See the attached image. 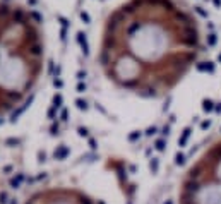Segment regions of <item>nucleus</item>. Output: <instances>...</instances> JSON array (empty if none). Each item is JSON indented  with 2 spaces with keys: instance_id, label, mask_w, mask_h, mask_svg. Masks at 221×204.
I'll use <instances>...</instances> for the list:
<instances>
[{
  "instance_id": "obj_14",
  "label": "nucleus",
  "mask_w": 221,
  "mask_h": 204,
  "mask_svg": "<svg viewBox=\"0 0 221 204\" xmlns=\"http://www.w3.org/2000/svg\"><path fill=\"white\" fill-rule=\"evenodd\" d=\"M151 168H153V170H156V168H158V161H156V160H153V161H151Z\"/></svg>"
},
{
  "instance_id": "obj_18",
  "label": "nucleus",
  "mask_w": 221,
  "mask_h": 204,
  "mask_svg": "<svg viewBox=\"0 0 221 204\" xmlns=\"http://www.w3.org/2000/svg\"><path fill=\"white\" fill-rule=\"evenodd\" d=\"M156 149H163V141H158V143H156Z\"/></svg>"
},
{
  "instance_id": "obj_17",
  "label": "nucleus",
  "mask_w": 221,
  "mask_h": 204,
  "mask_svg": "<svg viewBox=\"0 0 221 204\" xmlns=\"http://www.w3.org/2000/svg\"><path fill=\"white\" fill-rule=\"evenodd\" d=\"M89 146L93 149H96V143H94V139H89Z\"/></svg>"
},
{
  "instance_id": "obj_19",
  "label": "nucleus",
  "mask_w": 221,
  "mask_h": 204,
  "mask_svg": "<svg viewBox=\"0 0 221 204\" xmlns=\"http://www.w3.org/2000/svg\"><path fill=\"white\" fill-rule=\"evenodd\" d=\"M81 204H91V201H88V199H81Z\"/></svg>"
},
{
  "instance_id": "obj_10",
  "label": "nucleus",
  "mask_w": 221,
  "mask_h": 204,
  "mask_svg": "<svg viewBox=\"0 0 221 204\" xmlns=\"http://www.w3.org/2000/svg\"><path fill=\"white\" fill-rule=\"evenodd\" d=\"M50 131H51V134H58V123H53L50 127Z\"/></svg>"
},
{
  "instance_id": "obj_21",
  "label": "nucleus",
  "mask_w": 221,
  "mask_h": 204,
  "mask_svg": "<svg viewBox=\"0 0 221 204\" xmlns=\"http://www.w3.org/2000/svg\"><path fill=\"white\" fill-rule=\"evenodd\" d=\"M98 204H103V203H98Z\"/></svg>"
},
{
  "instance_id": "obj_12",
  "label": "nucleus",
  "mask_w": 221,
  "mask_h": 204,
  "mask_svg": "<svg viewBox=\"0 0 221 204\" xmlns=\"http://www.w3.org/2000/svg\"><path fill=\"white\" fill-rule=\"evenodd\" d=\"M137 137H139V132H134V134H130V136H129V139H130V141H135Z\"/></svg>"
},
{
  "instance_id": "obj_11",
  "label": "nucleus",
  "mask_w": 221,
  "mask_h": 204,
  "mask_svg": "<svg viewBox=\"0 0 221 204\" xmlns=\"http://www.w3.org/2000/svg\"><path fill=\"white\" fill-rule=\"evenodd\" d=\"M77 106H79L81 110H82V108H86V101H82V100H77Z\"/></svg>"
},
{
  "instance_id": "obj_3",
  "label": "nucleus",
  "mask_w": 221,
  "mask_h": 204,
  "mask_svg": "<svg viewBox=\"0 0 221 204\" xmlns=\"http://www.w3.org/2000/svg\"><path fill=\"white\" fill-rule=\"evenodd\" d=\"M33 98H34V96H31L29 100H28V101L24 103V105L21 106V108H19V110H17V112H14V113H12V122H14V120H16V118H17V117H19V115H21V113H22V112H24V110H26V108H28V106H29V105H31V101H33Z\"/></svg>"
},
{
  "instance_id": "obj_20",
  "label": "nucleus",
  "mask_w": 221,
  "mask_h": 204,
  "mask_svg": "<svg viewBox=\"0 0 221 204\" xmlns=\"http://www.w3.org/2000/svg\"><path fill=\"white\" fill-rule=\"evenodd\" d=\"M166 204H171V201H168V203H166Z\"/></svg>"
},
{
  "instance_id": "obj_15",
  "label": "nucleus",
  "mask_w": 221,
  "mask_h": 204,
  "mask_svg": "<svg viewBox=\"0 0 221 204\" xmlns=\"http://www.w3.org/2000/svg\"><path fill=\"white\" fill-rule=\"evenodd\" d=\"M79 134H81V136H84V137H86V136H88V131H86V129H82V127H81V129H79Z\"/></svg>"
},
{
  "instance_id": "obj_7",
  "label": "nucleus",
  "mask_w": 221,
  "mask_h": 204,
  "mask_svg": "<svg viewBox=\"0 0 221 204\" xmlns=\"http://www.w3.org/2000/svg\"><path fill=\"white\" fill-rule=\"evenodd\" d=\"M7 199H9V197H7L5 192H0V204H7Z\"/></svg>"
},
{
  "instance_id": "obj_16",
  "label": "nucleus",
  "mask_w": 221,
  "mask_h": 204,
  "mask_svg": "<svg viewBox=\"0 0 221 204\" xmlns=\"http://www.w3.org/2000/svg\"><path fill=\"white\" fill-rule=\"evenodd\" d=\"M48 117H50V118H53V117H55V106H53L50 112H48Z\"/></svg>"
},
{
  "instance_id": "obj_9",
  "label": "nucleus",
  "mask_w": 221,
  "mask_h": 204,
  "mask_svg": "<svg viewBox=\"0 0 221 204\" xmlns=\"http://www.w3.org/2000/svg\"><path fill=\"white\" fill-rule=\"evenodd\" d=\"M67 115H69L67 110H62V113H60V120L62 122H67Z\"/></svg>"
},
{
  "instance_id": "obj_4",
  "label": "nucleus",
  "mask_w": 221,
  "mask_h": 204,
  "mask_svg": "<svg viewBox=\"0 0 221 204\" xmlns=\"http://www.w3.org/2000/svg\"><path fill=\"white\" fill-rule=\"evenodd\" d=\"M67 154H69V148L63 146V148H60L58 151H55V160H63Z\"/></svg>"
},
{
  "instance_id": "obj_5",
  "label": "nucleus",
  "mask_w": 221,
  "mask_h": 204,
  "mask_svg": "<svg viewBox=\"0 0 221 204\" xmlns=\"http://www.w3.org/2000/svg\"><path fill=\"white\" fill-rule=\"evenodd\" d=\"M22 178H24V177H22V173H19V175H17V178H12V180H10V187L17 189V187L21 185V182H22Z\"/></svg>"
},
{
  "instance_id": "obj_2",
  "label": "nucleus",
  "mask_w": 221,
  "mask_h": 204,
  "mask_svg": "<svg viewBox=\"0 0 221 204\" xmlns=\"http://www.w3.org/2000/svg\"><path fill=\"white\" fill-rule=\"evenodd\" d=\"M43 43L40 17L14 0H0V101L10 93H24L41 71Z\"/></svg>"
},
{
  "instance_id": "obj_1",
  "label": "nucleus",
  "mask_w": 221,
  "mask_h": 204,
  "mask_svg": "<svg viewBox=\"0 0 221 204\" xmlns=\"http://www.w3.org/2000/svg\"><path fill=\"white\" fill-rule=\"evenodd\" d=\"M199 53V28L178 0H125L108 16L100 62L123 88H171Z\"/></svg>"
},
{
  "instance_id": "obj_8",
  "label": "nucleus",
  "mask_w": 221,
  "mask_h": 204,
  "mask_svg": "<svg viewBox=\"0 0 221 204\" xmlns=\"http://www.w3.org/2000/svg\"><path fill=\"white\" fill-rule=\"evenodd\" d=\"M189 134H190V131H185V132H183V136H182V139H180V144H185L187 137H189Z\"/></svg>"
},
{
  "instance_id": "obj_13",
  "label": "nucleus",
  "mask_w": 221,
  "mask_h": 204,
  "mask_svg": "<svg viewBox=\"0 0 221 204\" xmlns=\"http://www.w3.org/2000/svg\"><path fill=\"white\" fill-rule=\"evenodd\" d=\"M177 163H178V165L183 163V156H182V154H177Z\"/></svg>"
},
{
  "instance_id": "obj_6",
  "label": "nucleus",
  "mask_w": 221,
  "mask_h": 204,
  "mask_svg": "<svg viewBox=\"0 0 221 204\" xmlns=\"http://www.w3.org/2000/svg\"><path fill=\"white\" fill-rule=\"evenodd\" d=\"M60 105H62V96L58 94V96H55V100H53V106H55V108H60Z\"/></svg>"
}]
</instances>
